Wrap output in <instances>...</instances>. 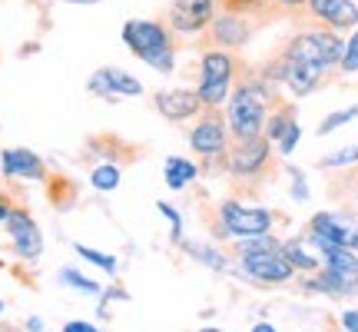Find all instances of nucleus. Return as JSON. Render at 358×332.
Masks as SVG:
<instances>
[{"instance_id": "1", "label": "nucleus", "mask_w": 358, "mask_h": 332, "mask_svg": "<svg viewBox=\"0 0 358 332\" xmlns=\"http://www.w3.org/2000/svg\"><path fill=\"white\" fill-rule=\"evenodd\" d=\"M275 100H279V97H275V87L266 83L252 67L245 64L229 90V120H226V123H229V140L262 137L266 116Z\"/></svg>"}, {"instance_id": "2", "label": "nucleus", "mask_w": 358, "mask_h": 332, "mask_svg": "<svg viewBox=\"0 0 358 332\" xmlns=\"http://www.w3.org/2000/svg\"><path fill=\"white\" fill-rule=\"evenodd\" d=\"M123 40L127 47L140 60H146L150 67L169 74L173 70V53H176V30H169L166 24L156 20H129L123 27Z\"/></svg>"}, {"instance_id": "3", "label": "nucleus", "mask_w": 358, "mask_h": 332, "mask_svg": "<svg viewBox=\"0 0 358 332\" xmlns=\"http://www.w3.org/2000/svg\"><path fill=\"white\" fill-rule=\"evenodd\" d=\"M275 153H272V143L268 137H252V140H229L226 143V173H232V183H266L275 177Z\"/></svg>"}, {"instance_id": "4", "label": "nucleus", "mask_w": 358, "mask_h": 332, "mask_svg": "<svg viewBox=\"0 0 358 332\" xmlns=\"http://www.w3.org/2000/svg\"><path fill=\"white\" fill-rule=\"evenodd\" d=\"M226 143H229V123L219 106H203L199 120L189 133L192 153L203 156L206 170H226Z\"/></svg>"}, {"instance_id": "5", "label": "nucleus", "mask_w": 358, "mask_h": 332, "mask_svg": "<svg viewBox=\"0 0 358 332\" xmlns=\"http://www.w3.org/2000/svg\"><path fill=\"white\" fill-rule=\"evenodd\" d=\"M243 60L236 57V50H213L203 53V80H199V97L206 106H222L229 100V90L243 70Z\"/></svg>"}, {"instance_id": "6", "label": "nucleus", "mask_w": 358, "mask_h": 332, "mask_svg": "<svg viewBox=\"0 0 358 332\" xmlns=\"http://www.w3.org/2000/svg\"><path fill=\"white\" fill-rule=\"evenodd\" d=\"M249 34H252V27H249V20H245L243 13L222 11V13H216V17L209 20V27L203 30V40H206V47H209V50H213V47L239 50V47H245Z\"/></svg>"}, {"instance_id": "7", "label": "nucleus", "mask_w": 358, "mask_h": 332, "mask_svg": "<svg viewBox=\"0 0 358 332\" xmlns=\"http://www.w3.org/2000/svg\"><path fill=\"white\" fill-rule=\"evenodd\" d=\"M216 17V0H173L169 4V30L176 34H203Z\"/></svg>"}, {"instance_id": "8", "label": "nucleus", "mask_w": 358, "mask_h": 332, "mask_svg": "<svg viewBox=\"0 0 358 332\" xmlns=\"http://www.w3.org/2000/svg\"><path fill=\"white\" fill-rule=\"evenodd\" d=\"M219 223L226 233H236V236H256V233H268V216L266 209H245L239 203H222L219 206Z\"/></svg>"}, {"instance_id": "9", "label": "nucleus", "mask_w": 358, "mask_h": 332, "mask_svg": "<svg viewBox=\"0 0 358 332\" xmlns=\"http://www.w3.org/2000/svg\"><path fill=\"white\" fill-rule=\"evenodd\" d=\"M153 103L169 123H182V120L196 116L206 106L203 97H199V90H159L153 97Z\"/></svg>"}, {"instance_id": "10", "label": "nucleus", "mask_w": 358, "mask_h": 332, "mask_svg": "<svg viewBox=\"0 0 358 332\" xmlns=\"http://www.w3.org/2000/svg\"><path fill=\"white\" fill-rule=\"evenodd\" d=\"M306 11L329 30H345V27L358 24L355 0H306Z\"/></svg>"}, {"instance_id": "11", "label": "nucleus", "mask_w": 358, "mask_h": 332, "mask_svg": "<svg viewBox=\"0 0 358 332\" xmlns=\"http://www.w3.org/2000/svg\"><path fill=\"white\" fill-rule=\"evenodd\" d=\"M7 233H10L13 246H17V253L24 256V259H37L40 256L43 240H40L37 223L27 216L24 209H10V213H7Z\"/></svg>"}, {"instance_id": "12", "label": "nucleus", "mask_w": 358, "mask_h": 332, "mask_svg": "<svg viewBox=\"0 0 358 332\" xmlns=\"http://www.w3.org/2000/svg\"><path fill=\"white\" fill-rule=\"evenodd\" d=\"M243 269L249 276L256 279H266V282H285L292 279L295 266L285 259V253H262V256H243Z\"/></svg>"}, {"instance_id": "13", "label": "nucleus", "mask_w": 358, "mask_h": 332, "mask_svg": "<svg viewBox=\"0 0 358 332\" xmlns=\"http://www.w3.org/2000/svg\"><path fill=\"white\" fill-rule=\"evenodd\" d=\"M90 90L93 93H100V97H120V93H127V97H140L143 87L140 80H133L129 74L123 70H96V77L90 80Z\"/></svg>"}, {"instance_id": "14", "label": "nucleus", "mask_w": 358, "mask_h": 332, "mask_svg": "<svg viewBox=\"0 0 358 332\" xmlns=\"http://www.w3.org/2000/svg\"><path fill=\"white\" fill-rule=\"evenodd\" d=\"M0 163H3V173H7V177H17V179H43L47 177L40 156L30 153V150H7V153L0 156Z\"/></svg>"}, {"instance_id": "15", "label": "nucleus", "mask_w": 358, "mask_h": 332, "mask_svg": "<svg viewBox=\"0 0 358 332\" xmlns=\"http://www.w3.org/2000/svg\"><path fill=\"white\" fill-rule=\"evenodd\" d=\"M312 243H332V246H348L352 233L332 216V213H319L312 219Z\"/></svg>"}, {"instance_id": "16", "label": "nucleus", "mask_w": 358, "mask_h": 332, "mask_svg": "<svg viewBox=\"0 0 358 332\" xmlns=\"http://www.w3.org/2000/svg\"><path fill=\"white\" fill-rule=\"evenodd\" d=\"M189 179H196V166L189 160H179V156H169L166 160V183L173 190H182Z\"/></svg>"}, {"instance_id": "17", "label": "nucleus", "mask_w": 358, "mask_h": 332, "mask_svg": "<svg viewBox=\"0 0 358 332\" xmlns=\"http://www.w3.org/2000/svg\"><path fill=\"white\" fill-rule=\"evenodd\" d=\"M282 253H285V259H289L295 269H306V272H312V269L319 266V259L308 253L302 240H292V243H285V246H282Z\"/></svg>"}, {"instance_id": "18", "label": "nucleus", "mask_w": 358, "mask_h": 332, "mask_svg": "<svg viewBox=\"0 0 358 332\" xmlns=\"http://www.w3.org/2000/svg\"><path fill=\"white\" fill-rule=\"evenodd\" d=\"M282 246L266 236V233H256V236H243V243H239V253L243 256H262V253H279Z\"/></svg>"}, {"instance_id": "19", "label": "nucleus", "mask_w": 358, "mask_h": 332, "mask_svg": "<svg viewBox=\"0 0 358 332\" xmlns=\"http://www.w3.org/2000/svg\"><path fill=\"white\" fill-rule=\"evenodd\" d=\"M93 186L96 190H116L120 186V170L116 166H96L93 170Z\"/></svg>"}, {"instance_id": "20", "label": "nucleus", "mask_w": 358, "mask_h": 332, "mask_svg": "<svg viewBox=\"0 0 358 332\" xmlns=\"http://www.w3.org/2000/svg\"><path fill=\"white\" fill-rule=\"evenodd\" d=\"M352 116H358V106H348V110H342V113H332V116H325V123L319 127V133L325 137V133H332L335 127H342V123H348Z\"/></svg>"}, {"instance_id": "21", "label": "nucleus", "mask_w": 358, "mask_h": 332, "mask_svg": "<svg viewBox=\"0 0 358 332\" xmlns=\"http://www.w3.org/2000/svg\"><path fill=\"white\" fill-rule=\"evenodd\" d=\"M342 70H345V74H355L358 70V30L345 43V53H342Z\"/></svg>"}, {"instance_id": "22", "label": "nucleus", "mask_w": 358, "mask_h": 332, "mask_svg": "<svg viewBox=\"0 0 358 332\" xmlns=\"http://www.w3.org/2000/svg\"><path fill=\"white\" fill-rule=\"evenodd\" d=\"M77 253H80V256H87L90 263H96V266H103L106 272H116V259H113V256L96 253V249H87V246H77Z\"/></svg>"}, {"instance_id": "23", "label": "nucleus", "mask_w": 358, "mask_h": 332, "mask_svg": "<svg viewBox=\"0 0 358 332\" xmlns=\"http://www.w3.org/2000/svg\"><path fill=\"white\" fill-rule=\"evenodd\" d=\"M275 143H279V153H282V156L292 153L295 143H299V123H289V127H285V133H282Z\"/></svg>"}, {"instance_id": "24", "label": "nucleus", "mask_w": 358, "mask_h": 332, "mask_svg": "<svg viewBox=\"0 0 358 332\" xmlns=\"http://www.w3.org/2000/svg\"><path fill=\"white\" fill-rule=\"evenodd\" d=\"M345 163H358V146L338 150L335 156H325V160H322V166H345Z\"/></svg>"}, {"instance_id": "25", "label": "nucleus", "mask_w": 358, "mask_h": 332, "mask_svg": "<svg viewBox=\"0 0 358 332\" xmlns=\"http://www.w3.org/2000/svg\"><path fill=\"white\" fill-rule=\"evenodd\" d=\"M64 279H66V282H73V286H77V289H83V293H100V286H96V282H90V279H83V276H77L73 269H66Z\"/></svg>"}, {"instance_id": "26", "label": "nucleus", "mask_w": 358, "mask_h": 332, "mask_svg": "<svg viewBox=\"0 0 358 332\" xmlns=\"http://www.w3.org/2000/svg\"><path fill=\"white\" fill-rule=\"evenodd\" d=\"M342 326H345L348 332H358V309H352V312L342 316Z\"/></svg>"}, {"instance_id": "27", "label": "nucleus", "mask_w": 358, "mask_h": 332, "mask_svg": "<svg viewBox=\"0 0 358 332\" xmlns=\"http://www.w3.org/2000/svg\"><path fill=\"white\" fill-rule=\"evenodd\" d=\"M279 7L282 11H289V13H299L302 7H306V0H279Z\"/></svg>"}, {"instance_id": "28", "label": "nucleus", "mask_w": 358, "mask_h": 332, "mask_svg": "<svg viewBox=\"0 0 358 332\" xmlns=\"http://www.w3.org/2000/svg\"><path fill=\"white\" fill-rule=\"evenodd\" d=\"M64 332H96L93 326H87V322H66Z\"/></svg>"}, {"instance_id": "29", "label": "nucleus", "mask_w": 358, "mask_h": 332, "mask_svg": "<svg viewBox=\"0 0 358 332\" xmlns=\"http://www.w3.org/2000/svg\"><path fill=\"white\" fill-rule=\"evenodd\" d=\"M252 332H275V329H272V326H256Z\"/></svg>"}, {"instance_id": "30", "label": "nucleus", "mask_w": 358, "mask_h": 332, "mask_svg": "<svg viewBox=\"0 0 358 332\" xmlns=\"http://www.w3.org/2000/svg\"><path fill=\"white\" fill-rule=\"evenodd\" d=\"M348 246H352V249H355V253H358V233H355V236H352V243H348Z\"/></svg>"}, {"instance_id": "31", "label": "nucleus", "mask_w": 358, "mask_h": 332, "mask_svg": "<svg viewBox=\"0 0 358 332\" xmlns=\"http://www.w3.org/2000/svg\"><path fill=\"white\" fill-rule=\"evenodd\" d=\"M7 213H10V209H7V206H0V219H7Z\"/></svg>"}, {"instance_id": "32", "label": "nucleus", "mask_w": 358, "mask_h": 332, "mask_svg": "<svg viewBox=\"0 0 358 332\" xmlns=\"http://www.w3.org/2000/svg\"><path fill=\"white\" fill-rule=\"evenodd\" d=\"M70 4H100V0H70Z\"/></svg>"}, {"instance_id": "33", "label": "nucleus", "mask_w": 358, "mask_h": 332, "mask_svg": "<svg viewBox=\"0 0 358 332\" xmlns=\"http://www.w3.org/2000/svg\"><path fill=\"white\" fill-rule=\"evenodd\" d=\"M0 309H3V306H0Z\"/></svg>"}, {"instance_id": "34", "label": "nucleus", "mask_w": 358, "mask_h": 332, "mask_svg": "<svg viewBox=\"0 0 358 332\" xmlns=\"http://www.w3.org/2000/svg\"><path fill=\"white\" fill-rule=\"evenodd\" d=\"M209 332H213V329H209Z\"/></svg>"}]
</instances>
